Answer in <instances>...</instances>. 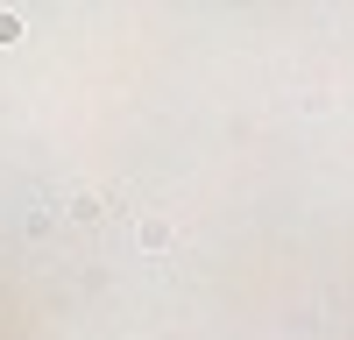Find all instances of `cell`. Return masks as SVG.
Listing matches in <instances>:
<instances>
[{
    "label": "cell",
    "mask_w": 354,
    "mask_h": 340,
    "mask_svg": "<svg viewBox=\"0 0 354 340\" xmlns=\"http://www.w3.org/2000/svg\"><path fill=\"white\" fill-rule=\"evenodd\" d=\"M142 248H149V255L170 248V220H142Z\"/></svg>",
    "instance_id": "cell-1"
}]
</instances>
